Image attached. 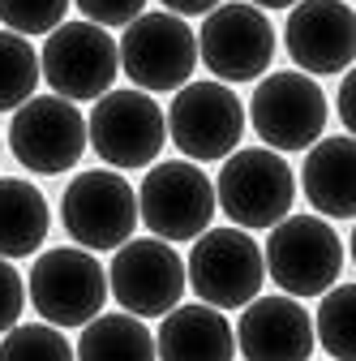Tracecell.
Returning <instances> with one entry per match:
<instances>
[{
	"label": "cell",
	"instance_id": "1",
	"mask_svg": "<svg viewBox=\"0 0 356 361\" xmlns=\"http://www.w3.org/2000/svg\"><path fill=\"white\" fill-rule=\"evenodd\" d=\"M215 202L236 228H275L292 215L296 176L271 147H236L215 180Z\"/></svg>",
	"mask_w": 356,
	"mask_h": 361
},
{
	"label": "cell",
	"instance_id": "2",
	"mask_svg": "<svg viewBox=\"0 0 356 361\" xmlns=\"http://www.w3.org/2000/svg\"><path fill=\"white\" fill-rule=\"evenodd\" d=\"M26 301L34 314L52 327H86L103 314L108 301V271L103 262L82 245H56L43 250L30 267Z\"/></svg>",
	"mask_w": 356,
	"mask_h": 361
},
{
	"label": "cell",
	"instance_id": "3",
	"mask_svg": "<svg viewBox=\"0 0 356 361\" xmlns=\"http://www.w3.org/2000/svg\"><path fill=\"white\" fill-rule=\"evenodd\" d=\"M262 258L288 297H322L343 271V241L322 215H288L271 228Z\"/></svg>",
	"mask_w": 356,
	"mask_h": 361
},
{
	"label": "cell",
	"instance_id": "4",
	"mask_svg": "<svg viewBox=\"0 0 356 361\" xmlns=\"http://www.w3.org/2000/svg\"><path fill=\"white\" fill-rule=\"evenodd\" d=\"M215 180L193 159H167L142 176L138 215L159 241H198L215 219Z\"/></svg>",
	"mask_w": 356,
	"mask_h": 361
},
{
	"label": "cell",
	"instance_id": "5",
	"mask_svg": "<svg viewBox=\"0 0 356 361\" xmlns=\"http://www.w3.org/2000/svg\"><path fill=\"white\" fill-rule=\"evenodd\" d=\"M163 116L176 151L193 164L228 159L241 147V133L249 125L245 104L228 82H185L172 95V108Z\"/></svg>",
	"mask_w": 356,
	"mask_h": 361
},
{
	"label": "cell",
	"instance_id": "6",
	"mask_svg": "<svg viewBox=\"0 0 356 361\" xmlns=\"http://www.w3.org/2000/svg\"><path fill=\"white\" fill-rule=\"evenodd\" d=\"M245 116L271 151H309L326 129V95L309 73L279 69L258 82Z\"/></svg>",
	"mask_w": 356,
	"mask_h": 361
},
{
	"label": "cell",
	"instance_id": "7",
	"mask_svg": "<svg viewBox=\"0 0 356 361\" xmlns=\"http://www.w3.org/2000/svg\"><path fill=\"white\" fill-rule=\"evenodd\" d=\"M61 224L82 250H120L138 228V194L116 168H91L61 194Z\"/></svg>",
	"mask_w": 356,
	"mask_h": 361
},
{
	"label": "cell",
	"instance_id": "8",
	"mask_svg": "<svg viewBox=\"0 0 356 361\" xmlns=\"http://www.w3.org/2000/svg\"><path fill=\"white\" fill-rule=\"evenodd\" d=\"M185 288V258L159 237H129L108 267V293L133 319H163L181 305Z\"/></svg>",
	"mask_w": 356,
	"mask_h": 361
},
{
	"label": "cell",
	"instance_id": "9",
	"mask_svg": "<svg viewBox=\"0 0 356 361\" xmlns=\"http://www.w3.org/2000/svg\"><path fill=\"white\" fill-rule=\"evenodd\" d=\"M189 288L215 310H241L262 293L266 258L245 228H206L185 258Z\"/></svg>",
	"mask_w": 356,
	"mask_h": 361
},
{
	"label": "cell",
	"instance_id": "10",
	"mask_svg": "<svg viewBox=\"0 0 356 361\" xmlns=\"http://www.w3.org/2000/svg\"><path fill=\"white\" fill-rule=\"evenodd\" d=\"M86 138L108 168H146L167 142V116L146 90H108L86 116Z\"/></svg>",
	"mask_w": 356,
	"mask_h": 361
},
{
	"label": "cell",
	"instance_id": "11",
	"mask_svg": "<svg viewBox=\"0 0 356 361\" xmlns=\"http://www.w3.org/2000/svg\"><path fill=\"white\" fill-rule=\"evenodd\" d=\"M198 61L215 82H258L275 61V26L249 0H224L198 30Z\"/></svg>",
	"mask_w": 356,
	"mask_h": 361
},
{
	"label": "cell",
	"instance_id": "12",
	"mask_svg": "<svg viewBox=\"0 0 356 361\" xmlns=\"http://www.w3.org/2000/svg\"><path fill=\"white\" fill-rule=\"evenodd\" d=\"M43 82L52 95L77 104V99H99L112 90L120 73V48L116 39L95 22H61L39 52Z\"/></svg>",
	"mask_w": 356,
	"mask_h": 361
},
{
	"label": "cell",
	"instance_id": "13",
	"mask_svg": "<svg viewBox=\"0 0 356 361\" xmlns=\"http://www.w3.org/2000/svg\"><path fill=\"white\" fill-rule=\"evenodd\" d=\"M120 69L138 90H181L198 69V35L176 13H142L120 35Z\"/></svg>",
	"mask_w": 356,
	"mask_h": 361
},
{
	"label": "cell",
	"instance_id": "14",
	"mask_svg": "<svg viewBox=\"0 0 356 361\" xmlns=\"http://www.w3.org/2000/svg\"><path fill=\"white\" fill-rule=\"evenodd\" d=\"M86 116L61 95H30L9 121V151L39 176L69 172L86 151Z\"/></svg>",
	"mask_w": 356,
	"mask_h": 361
},
{
	"label": "cell",
	"instance_id": "15",
	"mask_svg": "<svg viewBox=\"0 0 356 361\" xmlns=\"http://www.w3.org/2000/svg\"><path fill=\"white\" fill-rule=\"evenodd\" d=\"M284 48L309 78L343 73L356 61V13L348 0H300L284 22Z\"/></svg>",
	"mask_w": 356,
	"mask_h": 361
},
{
	"label": "cell",
	"instance_id": "16",
	"mask_svg": "<svg viewBox=\"0 0 356 361\" xmlns=\"http://www.w3.org/2000/svg\"><path fill=\"white\" fill-rule=\"evenodd\" d=\"M245 361H309L314 357V319L296 297H253L232 327Z\"/></svg>",
	"mask_w": 356,
	"mask_h": 361
},
{
	"label": "cell",
	"instance_id": "17",
	"mask_svg": "<svg viewBox=\"0 0 356 361\" xmlns=\"http://www.w3.org/2000/svg\"><path fill=\"white\" fill-rule=\"evenodd\" d=\"M300 190L322 219H356V138H318L300 164Z\"/></svg>",
	"mask_w": 356,
	"mask_h": 361
},
{
	"label": "cell",
	"instance_id": "18",
	"mask_svg": "<svg viewBox=\"0 0 356 361\" xmlns=\"http://www.w3.org/2000/svg\"><path fill=\"white\" fill-rule=\"evenodd\" d=\"M159 361H232L236 357V331L224 319V310L206 301L198 305H176L163 314L155 331Z\"/></svg>",
	"mask_w": 356,
	"mask_h": 361
},
{
	"label": "cell",
	"instance_id": "19",
	"mask_svg": "<svg viewBox=\"0 0 356 361\" xmlns=\"http://www.w3.org/2000/svg\"><path fill=\"white\" fill-rule=\"evenodd\" d=\"M52 228V211L30 180L0 176V258H30Z\"/></svg>",
	"mask_w": 356,
	"mask_h": 361
},
{
	"label": "cell",
	"instance_id": "20",
	"mask_svg": "<svg viewBox=\"0 0 356 361\" xmlns=\"http://www.w3.org/2000/svg\"><path fill=\"white\" fill-rule=\"evenodd\" d=\"M77 361H159L155 336L133 314H95L77 336Z\"/></svg>",
	"mask_w": 356,
	"mask_h": 361
},
{
	"label": "cell",
	"instance_id": "21",
	"mask_svg": "<svg viewBox=\"0 0 356 361\" xmlns=\"http://www.w3.org/2000/svg\"><path fill=\"white\" fill-rule=\"evenodd\" d=\"M314 336L335 361H356V284H335L322 293Z\"/></svg>",
	"mask_w": 356,
	"mask_h": 361
},
{
	"label": "cell",
	"instance_id": "22",
	"mask_svg": "<svg viewBox=\"0 0 356 361\" xmlns=\"http://www.w3.org/2000/svg\"><path fill=\"white\" fill-rule=\"evenodd\" d=\"M43 69L26 35L0 30V112H18L39 86Z\"/></svg>",
	"mask_w": 356,
	"mask_h": 361
},
{
	"label": "cell",
	"instance_id": "23",
	"mask_svg": "<svg viewBox=\"0 0 356 361\" xmlns=\"http://www.w3.org/2000/svg\"><path fill=\"white\" fill-rule=\"evenodd\" d=\"M0 361H77V353L52 323H18L0 340Z\"/></svg>",
	"mask_w": 356,
	"mask_h": 361
},
{
	"label": "cell",
	"instance_id": "24",
	"mask_svg": "<svg viewBox=\"0 0 356 361\" xmlns=\"http://www.w3.org/2000/svg\"><path fill=\"white\" fill-rule=\"evenodd\" d=\"M69 13V0H0V22L13 35H52Z\"/></svg>",
	"mask_w": 356,
	"mask_h": 361
},
{
	"label": "cell",
	"instance_id": "25",
	"mask_svg": "<svg viewBox=\"0 0 356 361\" xmlns=\"http://www.w3.org/2000/svg\"><path fill=\"white\" fill-rule=\"evenodd\" d=\"M73 5L82 9L86 22H95V26H103V30L129 26L133 18L146 13V0H73Z\"/></svg>",
	"mask_w": 356,
	"mask_h": 361
},
{
	"label": "cell",
	"instance_id": "26",
	"mask_svg": "<svg viewBox=\"0 0 356 361\" xmlns=\"http://www.w3.org/2000/svg\"><path fill=\"white\" fill-rule=\"evenodd\" d=\"M22 310H26V284L13 271V262L0 258V336H5L9 327H18Z\"/></svg>",
	"mask_w": 356,
	"mask_h": 361
},
{
	"label": "cell",
	"instance_id": "27",
	"mask_svg": "<svg viewBox=\"0 0 356 361\" xmlns=\"http://www.w3.org/2000/svg\"><path fill=\"white\" fill-rule=\"evenodd\" d=\"M335 108H339V121H343V129L356 138V65L343 73V82H339V95H335Z\"/></svg>",
	"mask_w": 356,
	"mask_h": 361
},
{
	"label": "cell",
	"instance_id": "28",
	"mask_svg": "<svg viewBox=\"0 0 356 361\" xmlns=\"http://www.w3.org/2000/svg\"><path fill=\"white\" fill-rule=\"evenodd\" d=\"M219 5H224V0H163V9L176 13V18H206Z\"/></svg>",
	"mask_w": 356,
	"mask_h": 361
},
{
	"label": "cell",
	"instance_id": "29",
	"mask_svg": "<svg viewBox=\"0 0 356 361\" xmlns=\"http://www.w3.org/2000/svg\"><path fill=\"white\" fill-rule=\"evenodd\" d=\"M249 5H258V9H292L300 0H249Z\"/></svg>",
	"mask_w": 356,
	"mask_h": 361
},
{
	"label": "cell",
	"instance_id": "30",
	"mask_svg": "<svg viewBox=\"0 0 356 361\" xmlns=\"http://www.w3.org/2000/svg\"><path fill=\"white\" fill-rule=\"evenodd\" d=\"M348 254H352V262H356V228H352V241H348Z\"/></svg>",
	"mask_w": 356,
	"mask_h": 361
}]
</instances>
